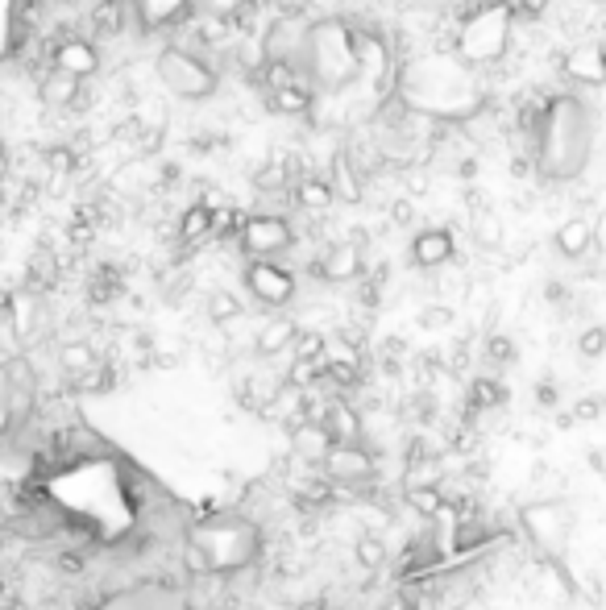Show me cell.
I'll return each mask as SVG.
<instances>
[{"instance_id": "obj_17", "label": "cell", "mask_w": 606, "mask_h": 610, "mask_svg": "<svg viewBox=\"0 0 606 610\" xmlns=\"http://www.w3.org/2000/svg\"><path fill=\"white\" fill-rule=\"evenodd\" d=\"M553 245H557V254L569 258V262L590 258L594 249H598L594 245V220L590 216H569V220H561L557 233H553Z\"/></svg>"}, {"instance_id": "obj_29", "label": "cell", "mask_w": 606, "mask_h": 610, "mask_svg": "<svg viewBox=\"0 0 606 610\" xmlns=\"http://www.w3.org/2000/svg\"><path fill=\"white\" fill-rule=\"evenodd\" d=\"M407 503L420 515H440L445 511V494H440V486H416V490H407Z\"/></svg>"}, {"instance_id": "obj_31", "label": "cell", "mask_w": 606, "mask_h": 610, "mask_svg": "<svg viewBox=\"0 0 606 610\" xmlns=\"http://www.w3.org/2000/svg\"><path fill=\"white\" fill-rule=\"evenodd\" d=\"M548 9H553V0H511V13L519 25H536L548 17Z\"/></svg>"}, {"instance_id": "obj_2", "label": "cell", "mask_w": 606, "mask_h": 610, "mask_svg": "<svg viewBox=\"0 0 606 610\" xmlns=\"http://www.w3.org/2000/svg\"><path fill=\"white\" fill-rule=\"evenodd\" d=\"M594 146H598V113H594L590 96H582V92L548 96L536 142H532L536 179L553 183V187L582 179L594 162Z\"/></svg>"}, {"instance_id": "obj_22", "label": "cell", "mask_w": 606, "mask_h": 610, "mask_svg": "<svg viewBox=\"0 0 606 610\" xmlns=\"http://www.w3.org/2000/svg\"><path fill=\"white\" fill-rule=\"evenodd\" d=\"M79 88H84V83H75V79L59 75V71H50L46 79H38V104L50 108V113H67L71 100L79 96Z\"/></svg>"}, {"instance_id": "obj_23", "label": "cell", "mask_w": 606, "mask_h": 610, "mask_svg": "<svg viewBox=\"0 0 606 610\" xmlns=\"http://www.w3.org/2000/svg\"><path fill=\"white\" fill-rule=\"evenodd\" d=\"M245 316V299L241 295H233V291H225V287H216L212 295H208V320L216 324V328H229L233 320H241Z\"/></svg>"}, {"instance_id": "obj_6", "label": "cell", "mask_w": 606, "mask_h": 610, "mask_svg": "<svg viewBox=\"0 0 606 610\" xmlns=\"http://www.w3.org/2000/svg\"><path fill=\"white\" fill-rule=\"evenodd\" d=\"M299 241L287 212H245L237 229V249L250 262H279Z\"/></svg>"}, {"instance_id": "obj_16", "label": "cell", "mask_w": 606, "mask_h": 610, "mask_svg": "<svg viewBox=\"0 0 606 610\" xmlns=\"http://www.w3.org/2000/svg\"><path fill=\"white\" fill-rule=\"evenodd\" d=\"M196 9L208 17H225L233 25V34H250L254 38L266 30V17H262V0H196Z\"/></svg>"}, {"instance_id": "obj_5", "label": "cell", "mask_w": 606, "mask_h": 610, "mask_svg": "<svg viewBox=\"0 0 606 610\" xmlns=\"http://www.w3.org/2000/svg\"><path fill=\"white\" fill-rule=\"evenodd\" d=\"M154 79L183 104H204L220 92V71H216V63H208V54L175 46V42H167L158 50Z\"/></svg>"}, {"instance_id": "obj_19", "label": "cell", "mask_w": 606, "mask_h": 610, "mask_svg": "<svg viewBox=\"0 0 606 610\" xmlns=\"http://www.w3.org/2000/svg\"><path fill=\"white\" fill-rule=\"evenodd\" d=\"M291 204H295L299 212L324 216L328 208L337 204V196H333V187H328V179H324V175H299V179L291 183Z\"/></svg>"}, {"instance_id": "obj_24", "label": "cell", "mask_w": 606, "mask_h": 610, "mask_svg": "<svg viewBox=\"0 0 606 610\" xmlns=\"http://www.w3.org/2000/svg\"><path fill=\"white\" fill-rule=\"evenodd\" d=\"M507 403V386L499 378H474L470 382V411L482 415V411H499Z\"/></svg>"}, {"instance_id": "obj_25", "label": "cell", "mask_w": 606, "mask_h": 610, "mask_svg": "<svg viewBox=\"0 0 606 610\" xmlns=\"http://www.w3.org/2000/svg\"><path fill=\"white\" fill-rule=\"evenodd\" d=\"M470 233H474L478 249H499V245H503V225H499V216H494L490 204L478 208V212L470 216Z\"/></svg>"}, {"instance_id": "obj_15", "label": "cell", "mask_w": 606, "mask_h": 610, "mask_svg": "<svg viewBox=\"0 0 606 610\" xmlns=\"http://www.w3.org/2000/svg\"><path fill=\"white\" fill-rule=\"evenodd\" d=\"M133 30V13H129V0H96L88 9V38L100 42H121Z\"/></svg>"}, {"instance_id": "obj_4", "label": "cell", "mask_w": 606, "mask_h": 610, "mask_svg": "<svg viewBox=\"0 0 606 610\" xmlns=\"http://www.w3.org/2000/svg\"><path fill=\"white\" fill-rule=\"evenodd\" d=\"M303 75L320 96H349L362 79V50H357V30L345 13L316 17L308 30V50H303Z\"/></svg>"}, {"instance_id": "obj_27", "label": "cell", "mask_w": 606, "mask_h": 610, "mask_svg": "<svg viewBox=\"0 0 606 610\" xmlns=\"http://www.w3.org/2000/svg\"><path fill=\"white\" fill-rule=\"evenodd\" d=\"M606 353V324H586L577 332V357H586V362H598Z\"/></svg>"}, {"instance_id": "obj_7", "label": "cell", "mask_w": 606, "mask_h": 610, "mask_svg": "<svg viewBox=\"0 0 606 610\" xmlns=\"http://www.w3.org/2000/svg\"><path fill=\"white\" fill-rule=\"evenodd\" d=\"M519 528L528 532V540L540 548V557L548 565H557L573 536V511L565 503H532L519 511Z\"/></svg>"}, {"instance_id": "obj_14", "label": "cell", "mask_w": 606, "mask_h": 610, "mask_svg": "<svg viewBox=\"0 0 606 610\" xmlns=\"http://www.w3.org/2000/svg\"><path fill=\"white\" fill-rule=\"evenodd\" d=\"M407 258H411V266H416V270H445L457 258V241H453L449 229L428 225V229H420L416 237H411Z\"/></svg>"}, {"instance_id": "obj_3", "label": "cell", "mask_w": 606, "mask_h": 610, "mask_svg": "<svg viewBox=\"0 0 606 610\" xmlns=\"http://www.w3.org/2000/svg\"><path fill=\"white\" fill-rule=\"evenodd\" d=\"M519 21L511 13V0H465V9L453 21L449 50L474 71H499L511 63Z\"/></svg>"}, {"instance_id": "obj_10", "label": "cell", "mask_w": 606, "mask_h": 610, "mask_svg": "<svg viewBox=\"0 0 606 610\" xmlns=\"http://www.w3.org/2000/svg\"><path fill=\"white\" fill-rule=\"evenodd\" d=\"M129 13H133V30L137 34H146V38L167 34V38H175L200 9H196V0H129Z\"/></svg>"}, {"instance_id": "obj_18", "label": "cell", "mask_w": 606, "mask_h": 610, "mask_svg": "<svg viewBox=\"0 0 606 610\" xmlns=\"http://www.w3.org/2000/svg\"><path fill=\"white\" fill-rule=\"evenodd\" d=\"M270 113H279V117H312L316 113V104H320V92L312 88L308 79L295 83V88H283V92H270L262 96Z\"/></svg>"}, {"instance_id": "obj_1", "label": "cell", "mask_w": 606, "mask_h": 610, "mask_svg": "<svg viewBox=\"0 0 606 610\" xmlns=\"http://www.w3.org/2000/svg\"><path fill=\"white\" fill-rule=\"evenodd\" d=\"M391 96L432 125H470L486 108V75L461 63L449 46H424L395 59Z\"/></svg>"}, {"instance_id": "obj_20", "label": "cell", "mask_w": 606, "mask_h": 610, "mask_svg": "<svg viewBox=\"0 0 606 610\" xmlns=\"http://www.w3.org/2000/svg\"><path fill=\"white\" fill-rule=\"evenodd\" d=\"M175 237H179V245H183V249H196V245H204V241H212V208H208L204 200H196V204H187V208L179 212V225H175Z\"/></svg>"}, {"instance_id": "obj_28", "label": "cell", "mask_w": 606, "mask_h": 610, "mask_svg": "<svg viewBox=\"0 0 606 610\" xmlns=\"http://www.w3.org/2000/svg\"><path fill=\"white\" fill-rule=\"evenodd\" d=\"M17 38V0H0V63H9Z\"/></svg>"}, {"instance_id": "obj_13", "label": "cell", "mask_w": 606, "mask_h": 610, "mask_svg": "<svg viewBox=\"0 0 606 610\" xmlns=\"http://www.w3.org/2000/svg\"><path fill=\"white\" fill-rule=\"evenodd\" d=\"M308 270L320 283H357L366 274V249L353 241H333L320 249L316 262H308Z\"/></svg>"}, {"instance_id": "obj_30", "label": "cell", "mask_w": 606, "mask_h": 610, "mask_svg": "<svg viewBox=\"0 0 606 610\" xmlns=\"http://www.w3.org/2000/svg\"><path fill=\"white\" fill-rule=\"evenodd\" d=\"M482 353L490 357L494 366H511V362H515V341H511V337H503V332H490L486 345H482Z\"/></svg>"}, {"instance_id": "obj_32", "label": "cell", "mask_w": 606, "mask_h": 610, "mask_svg": "<svg viewBox=\"0 0 606 610\" xmlns=\"http://www.w3.org/2000/svg\"><path fill=\"white\" fill-rule=\"evenodd\" d=\"M411 220H416V204H411V196H395V200H391V225L407 229Z\"/></svg>"}, {"instance_id": "obj_35", "label": "cell", "mask_w": 606, "mask_h": 610, "mask_svg": "<svg viewBox=\"0 0 606 610\" xmlns=\"http://www.w3.org/2000/svg\"><path fill=\"white\" fill-rule=\"evenodd\" d=\"M536 403H540V407H557V386H553V382H540V386H536Z\"/></svg>"}, {"instance_id": "obj_34", "label": "cell", "mask_w": 606, "mask_h": 610, "mask_svg": "<svg viewBox=\"0 0 606 610\" xmlns=\"http://www.w3.org/2000/svg\"><path fill=\"white\" fill-rule=\"evenodd\" d=\"M602 407H606L602 399H577V403H573V420H582V424H586V420H598Z\"/></svg>"}, {"instance_id": "obj_33", "label": "cell", "mask_w": 606, "mask_h": 610, "mask_svg": "<svg viewBox=\"0 0 606 610\" xmlns=\"http://www.w3.org/2000/svg\"><path fill=\"white\" fill-rule=\"evenodd\" d=\"M449 320H453V308H445V303H432V308L420 312V324L424 328H445Z\"/></svg>"}, {"instance_id": "obj_36", "label": "cell", "mask_w": 606, "mask_h": 610, "mask_svg": "<svg viewBox=\"0 0 606 610\" xmlns=\"http://www.w3.org/2000/svg\"><path fill=\"white\" fill-rule=\"evenodd\" d=\"M594 5H606V0H594Z\"/></svg>"}, {"instance_id": "obj_21", "label": "cell", "mask_w": 606, "mask_h": 610, "mask_svg": "<svg viewBox=\"0 0 606 610\" xmlns=\"http://www.w3.org/2000/svg\"><path fill=\"white\" fill-rule=\"evenodd\" d=\"M295 337H299V324L291 316H279V320H266L258 328L254 349H258V357H279V353H291Z\"/></svg>"}, {"instance_id": "obj_11", "label": "cell", "mask_w": 606, "mask_h": 610, "mask_svg": "<svg viewBox=\"0 0 606 610\" xmlns=\"http://www.w3.org/2000/svg\"><path fill=\"white\" fill-rule=\"evenodd\" d=\"M561 75L573 92H602L606 88V42L590 38L577 42L569 54H561Z\"/></svg>"}, {"instance_id": "obj_12", "label": "cell", "mask_w": 606, "mask_h": 610, "mask_svg": "<svg viewBox=\"0 0 606 610\" xmlns=\"http://www.w3.org/2000/svg\"><path fill=\"white\" fill-rule=\"evenodd\" d=\"M100 67H104V50L88 34H71V38H59L50 46V71H59L75 83L96 79Z\"/></svg>"}, {"instance_id": "obj_9", "label": "cell", "mask_w": 606, "mask_h": 610, "mask_svg": "<svg viewBox=\"0 0 606 610\" xmlns=\"http://www.w3.org/2000/svg\"><path fill=\"white\" fill-rule=\"evenodd\" d=\"M241 279H245V291H250L262 308H287V303L299 295L295 270L283 266V262H245Z\"/></svg>"}, {"instance_id": "obj_8", "label": "cell", "mask_w": 606, "mask_h": 610, "mask_svg": "<svg viewBox=\"0 0 606 610\" xmlns=\"http://www.w3.org/2000/svg\"><path fill=\"white\" fill-rule=\"evenodd\" d=\"M320 478L333 486H345V490L370 486L378 478V457L370 445H333L320 461Z\"/></svg>"}, {"instance_id": "obj_26", "label": "cell", "mask_w": 606, "mask_h": 610, "mask_svg": "<svg viewBox=\"0 0 606 610\" xmlns=\"http://www.w3.org/2000/svg\"><path fill=\"white\" fill-rule=\"evenodd\" d=\"M353 557H357V565H362L366 573H378L382 565H387V544H382L378 536H362L353 544Z\"/></svg>"}]
</instances>
